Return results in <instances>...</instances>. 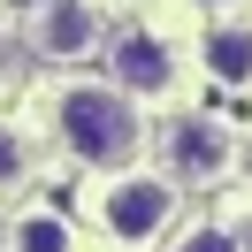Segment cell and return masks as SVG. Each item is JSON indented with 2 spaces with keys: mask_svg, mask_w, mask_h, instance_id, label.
Segmentation results:
<instances>
[{
  "mask_svg": "<svg viewBox=\"0 0 252 252\" xmlns=\"http://www.w3.org/2000/svg\"><path fill=\"white\" fill-rule=\"evenodd\" d=\"M16 252H77V237H69L62 214H46V206H38V214L16 221Z\"/></svg>",
  "mask_w": 252,
  "mask_h": 252,
  "instance_id": "7",
  "label": "cell"
},
{
  "mask_svg": "<svg viewBox=\"0 0 252 252\" xmlns=\"http://www.w3.org/2000/svg\"><path fill=\"white\" fill-rule=\"evenodd\" d=\"M115 84H123V92H168L176 84V54L160 46V38L130 31L123 46H115Z\"/></svg>",
  "mask_w": 252,
  "mask_h": 252,
  "instance_id": "4",
  "label": "cell"
},
{
  "mask_svg": "<svg viewBox=\"0 0 252 252\" xmlns=\"http://www.w3.org/2000/svg\"><path fill=\"white\" fill-rule=\"evenodd\" d=\"M168 168L191 176V184H206V176L229 168V138L214 123H199V115H184V123H168Z\"/></svg>",
  "mask_w": 252,
  "mask_h": 252,
  "instance_id": "3",
  "label": "cell"
},
{
  "mask_svg": "<svg viewBox=\"0 0 252 252\" xmlns=\"http://www.w3.org/2000/svg\"><path fill=\"white\" fill-rule=\"evenodd\" d=\"M38 46H46V54H84V46H92V8L46 0V8H38Z\"/></svg>",
  "mask_w": 252,
  "mask_h": 252,
  "instance_id": "5",
  "label": "cell"
},
{
  "mask_svg": "<svg viewBox=\"0 0 252 252\" xmlns=\"http://www.w3.org/2000/svg\"><path fill=\"white\" fill-rule=\"evenodd\" d=\"M176 252H237V237H229V229H191Z\"/></svg>",
  "mask_w": 252,
  "mask_h": 252,
  "instance_id": "9",
  "label": "cell"
},
{
  "mask_svg": "<svg viewBox=\"0 0 252 252\" xmlns=\"http://www.w3.org/2000/svg\"><path fill=\"white\" fill-rule=\"evenodd\" d=\"M237 252H252V229H245V237H237Z\"/></svg>",
  "mask_w": 252,
  "mask_h": 252,
  "instance_id": "11",
  "label": "cell"
},
{
  "mask_svg": "<svg viewBox=\"0 0 252 252\" xmlns=\"http://www.w3.org/2000/svg\"><path fill=\"white\" fill-rule=\"evenodd\" d=\"M54 130L77 160H99V168L138 153V107H130L123 84H62L54 92Z\"/></svg>",
  "mask_w": 252,
  "mask_h": 252,
  "instance_id": "1",
  "label": "cell"
},
{
  "mask_svg": "<svg viewBox=\"0 0 252 252\" xmlns=\"http://www.w3.org/2000/svg\"><path fill=\"white\" fill-rule=\"evenodd\" d=\"M0 8H46V0H0Z\"/></svg>",
  "mask_w": 252,
  "mask_h": 252,
  "instance_id": "10",
  "label": "cell"
},
{
  "mask_svg": "<svg viewBox=\"0 0 252 252\" xmlns=\"http://www.w3.org/2000/svg\"><path fill=\"white\" fill-rule=\"evenodd\" d=\"M92 214H99V229H107L115 245H153V237L168 229V214H176V191L160 184V176H115L92 199Z\"/></svg>",
  "mask_w": 252,
  "mask_h": 252,
  "instance_id": "2",
  "label": "cell"
},
{
  "mask_svg": "<svg viewBox=\"0 0 252 252\" xmlns=\"http://www.w3.org/2000/svg\"><path fill=\"white\" fill-rule=\"evenodd\" d=\"M23 168H31V160H23V138H16V130H0V184H16Z\"/></svg>",
  "mask_w": 252,
  "mask_h": 252,
  "instance_id": "8",
  "label": "cell"
},
{
  "mask_svg": "<svg viewBox=\"0 0 252 252\" xmlns=\"http://www.w3.org/2000/svg\"><path fill=\"white\" fill-rule=\"evenodd\" d=\"M206 69L221 84H252V31H214L206 38Z\"/></svg>",
  "mask_w": 252,
  "mask_h": 252,
  "instance_id": "6",
  "label": "cell"
}]
</instances>
